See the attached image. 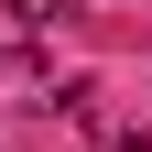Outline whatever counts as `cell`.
Here are the masks:
<instances>
[{"label": "cell", "instance_id": "cell-1", "mask_svg": "<svg viewBox=\"0 0 152 152\" xmlns=\"http://www.w3.org/2000/svg\"><path fill=\"white\" fill-rule=\"evenodd\" d=\"M0 22L11 33H54V22H76V0H0Z\"/></svg>", "mask_w": 152, "mask_h": 152}]
</instances>
